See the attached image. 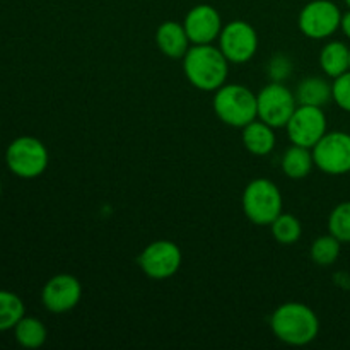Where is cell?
I'll use <instances>...</instances> for the list:
<instances>
[{
  "instance_id": "e0dca14e",
  "label": "cell",
  "mask_w": 350,
  "mask_h": 350,
  "mask_svg": "<svg viewBox=\"0 0 350 350\" xmlns=\"http://www.w3.org/2000/svg\"><path fill=\"white\" fill-rule=\"evenodd\" d=\"M320 67L332 79L345 74L350 70V48L342 41H328L320 51Z\"/></svg>"
},
{
  "instance_id": "484cf974",
  "label": "cell",
  "mask_w": 350,
  "mask_h": 350,
  "mask_svg": "<svg viewBox=\"0 0 350 350\" xmlns=\"http://www.w3.org/2000/svg\"><path fill=\"white\" fill-rule=\"evenodd\" d=\"M340 29L344 31L345 36L350 40V9L345 14H342V21H340Z\"/></svg>"
},
{
  "instance_id": "8fae6325",
  "label": "cell",
  "mask_w": 350,
  "mask_h": 350,
  "mask_svg": "<svg viewBox=\"0 0 350 350\" xmlns=\"http://www.w3.org/2000/svg\"><path fill=\"white\" fill-rule=\"evenodd\" d=\"M287 135L294 146L313 149L327 133V116L323 108L297 105L286 125Z\"/></svg>"
},
{
  "instance_id": "7c38bea8",
  "label": "cell",
  "mask_w": 350,
  "mask_h": 350,
  "mask_svg": "<svg viewBox=\"0 0 350 350\" xmlns=\"http://www.w3.org/2000/svg\"><path fill=\"white\" fill-rule=\"evenodd\" d=\"M82 297V286L70 273L53 275L41 291V303L50 313L64 314L74 310Z\"/></svg>"
},
{
  "instance_id": "603a6c76",
  "label": "cell",
  "mask_w": 350,
  "mask_h": 350,
  "mask_svg": "<svg viewBox=\"0 0 350 350\" xmlns=\"http://www.w3.org/2000/svg\"><path fill=\"white\" fill-rule=\"evenodd\" d=\"M328 231L340 243H350V200L338 204L328 217Z\"/></svg>"
},
{
  "instance_id": "44dd1931",
  "label": "cell",
  "mask_w": 350,
  "mask_h": 350,
  "mask_svg": "<svg viewBox=\"0 0 350 350\" xmlns=\"http://www.w3.org/2000/svg\"><path fill=\"white\" fill-rule=\"evenodd\" d=\"M270 229H272V236L279 245H294L303 236V224H301V221L296 215L287 214V212H282L270 224Z\"/></svg>"
},
{
  "instance_id": "4316f807",
  "label": "cell",
  "mask_w": 350,
  "mask_h": 350,
  "mask_svg": "<svg viewBox=\"0 0 350 350\" xmlns=\"http://www.w3.org/2000/svg\"><path fill=\"white\" fill-rule=\"evenodd\" d=\"M345 3H347V7L350 9V0H345Z\"/></svg>"
},
{
  "instance_id": "cb8c5ba5",
  "label": "cell",
  "mask_w": 350,
  "mask_h": 350,
  "mask_svg": "<svg viewBox=\"0 0 350 350\" xmlns=\"http://www.w3.org/2000/svg\"><path fill=\"white\" fill-rule=\"evenodd\" d=\"M294 64L289 55L277 53L267 62L265 74L270 82H286L293 75Z\"/></svg>"
},
{
  "instance_id": "5b68a950",
  "label": "cell",
  "mask_w": 350,
  "mask_h": 350,
  "mask_svg": "<svg viewBox=\"0 0 350 350\" xmlns=\"http://www.w3.org/2000/svg\"><path fill=\"white\" fill-rule=\"evenodd\" d=\"M48 149L40 139L31 135H23L14 139L7 146L5 164L12 174L23 180H34L46 171Z\"/></svg>"
},
{
  "instance_id": "9c48e42d",
  "label": "cell",
  "mask_w": 350,
  "mask_h": 350,
  "mask_svg": "<svg viewBox=\"0 0 350 350\" xmlns=\"http://www.w3.org/2000/svg\"><path fill=\"white\" fill-rule=\"evenodd\" d=\"M181 262H183V255H181L180 246L170 239H157L150 243L137 258L140 270L154 280L173 277L180 270Z\"/></svg>"
},
{
  "instance_id": "30bf717a",
  "label": "cell",
  "mask_w": 350,
  "mask_h": 350,
  "mask_svg": "<svg viewBox=\"0 0 350 350\" xmlns=\"http://www.w3.org/2000/svg\"><path fill=\"white\" fill-rule=\"evenodd\" d=\"M219 48L229 64H246L258 50V34L246 21H231L226 24L219 36Z\"/></svg>"
},
{
  "instance_id": "8992f818",
  "label": "cell",
  "mask_w": 350,
  "mask_h": 350,
  "mask_svg": "<svg viewBox=\"0 0 350 350\" xmlns=\"http://www.w3.org/2000/svg\"><path fill=\"white\" fill-rule=\"evenodd\" d=\"M258 101V118L273 129L287 125L297 108L296 94L284 82H269L256 94Z\"/></svg>"
},
{
  "instance_id": "ffe728a7",
  "label": "cell",
  "mask_w": 350,
  "mask_h": 350,
  "mask_svg": "<svg viewBox=\"0 0 350 350\" xmlns=\"http://www.w3.org/2000/svg\"><path fill=\"white\" fill-rule=\"evenodd\" d=\"M26 314V306L16 293L0 291V332L14 330Z\"/></svg>"
},
{
  "instance_id": "6da1fadb",
  "label": "cell",
  "mask_w": 350,
  "mask_h": 350,
  "mask_svg": "<svg viewBox=\"0 0 350 350\" xmlns=\"http://www.w3.org/2000/svg\"><path fill=\"white\" fill-rule=\"evenodd\" d=\"M183 72L193 88L200 91H217L226 84L229 60L214 44H193L183 57Z\"/></svg>"
},
{
  "instance_id": "ac0fdd59",
  "label": "cell",
  "mask_w": 350,
  "mask_h": 350,
  "mask_svg": "<svg viewBox=\"0 0 350 350\" xmlns=\"http://www.w3.org/2000/svg\"><path fill=\"white\" fill-rule=\"evenodd\" d=\"M313 166V150L308 147L293 144V147H289L282 156V171L291 180H303V178L310 176Z\"/></svg>"
},
{
  "instance_id": "2e32d148",
  "label": "cell",
  "mask_w": 350,
  "mask_h": 350,
  "mask_svg": "<svg viewBox=\"0 0 350 350\" xmlns=\"http://www.w3.org/2000/svg\"><path fill=\"white\" fill-rule=\"evenodd\" d=\"M296 99L297 105L304 106H317V108H323L328 103L334 101V89L332 84L323 77L318 75H310L304 77L303 81L297 84L296 88Z\"/></svg>"
},
{
  "instance_id": "d6986e66",
  "label": "cell",
  "mask_w": 350,
  "mask_h": 350,
  "mask_svg": "<svg viewBox=\"0 0 350 350\" xmlns=\"http://www.w3.org/2000/svg\"><path fill=\"white\" fill-rule=\"evenodd\" d=\"M16 342L24 349H38L46 342L48 330L40 318L26 317L21 318L19 323L14 327Z\"/></svg>"
},
{
  "instance_id": "83f0119b",
  "label": "cell",
  "mask_w": 350,
  "mask_h": 350,
  "mask_svg": "<svg viewBox=\"0 0 350 350\" xmlns=\"http://www.w3.org/2000/svg\"><path fill=\"white\" fill-rule=\"evenodd\" d=\"M0 195H2V185H0Z\"/></svg>"
},
{
  "instance_id": "4fadbf2b",
  "label": "cell",
  "mask_w": 350,
  "mask_h": 350,
  "mask_svg": "<svg viewBox=\"0 0 350 350\" xmlns=\"http://www.w3.org/2000/svg\"><path fill=\"white\" fill-rule=\"evenodd\" d=\"M183 26L191 44H212L219 40L224 27L219 10L208 3H200L188 10Z\"/></svg>"
},
{
  "instance_id": "9a60e30c",
  "label": "cell",
  "mask_w": 350,
  "mask_h": 350,
  "mask_svg": "<svg viewBox=\"0 0 350 350\" xmlns=\"http://www.w3.org/2000/svg\"><path fill=\"white\" fill-rule=\"evenodd\" d=\"M273 126L269 123L262 122L260 118L253 120L246 126H243V144H245L246 150L253 156H267L273 150L277 142L275 132Z\"/></svg>"
},
{
  "instance_id": "5bb4252c",
  "label": "cell",
  "mask_w": 350,
  "mask_h": 350,
  "mask_svg": "<svg viewBox=\"0 0 350 350\" xmlns=\"http://www.w3.org/2000/svg\"><path fill=\"white\" fill-rule=\"evenodd\" d=\"M156 44L161 53L170 58H183L190 50V38L185 26L174 21H166L156 31Z\"/></svg>"
},
{
  "instance_id": "277c9868",
  "label": "cell",
  "mask_w": 350,
  "mask_h": 350,
  "mask_svg": "<svg viewBox=\"0 0 350 350\" xmlns=\"http://www.w3.org/2000/svg\"><path fill=\"white\" fill-rule=\"evenodd\" d=\"M243 211L256 226H270L282 214V193L272 180L255 178L243 191Z\"/></svg>"
},
{
  "instance_id": "7402d4cb",
  "label": "cell",
  "mask_w": 350,
  "mask_h": 350,
  "mask_svg": "<svg viewBox=\"0 0 350 350\" xmlns=\"http://www.w3.org/2000/svg\"><path fill=\"white\" fill-rule=\"evenodd\" d=\"M340 248L342 243L338 241L335 236H332L330 232L325 236H320L313 241L310 248V256L317 265L320 267H330L340 256Z\"/></svg>"
},
{
  "instance_id": "d4e9b609",
  "label": "cell",
  "mask_w": 350,
  "mask_h": 350,
  "mask_svg": "<svg viewBox=\"0 0 350 350\" xmlns=\"http://www.w3.org/2000/svg\"><path fill=\"white\" fill-rule=\"evenodd\" d=\"M334 101L344 111L350 113V70L334 79Z\"/></svg>"
},
{
  "instance_id": "ba28073f",
  "label": "cell",
  "mask_w": 350,
  "mask_h": 350,
  "mask_svg": "<svg viewBox=\"0 0 350 350\" xmlns=\"http://www.w3.org/2000/svg\"><path fill=\"white\" fill-rule=\"evenodd\" d=\"M314 166L330 176H342L350 173V133L327 132L313 147Z\"/></svg>"
},
{
  "instance_id": "7a4b0ae2",
  "label": "cell",
  "mask_w": 350,
  "mask_h": 350,
  "mask_svg": "<svg viewBox=\"0 0 350 350\" xmlns=\"http://www.w3.org/2000/svg\"><path fill=\"white\" fill-rule=\"evenodd\" d=\"M270 328L284 344L303 347L318 337L320 320L306 304L284 303L270 317Z\"/></svg>"
},
{
  "instance_id": "3957f363",
  "label": "cell",
  "mask_w": 350,
  "mask_h": 350,
  "mask_svg": "<svg viewBox=\"0 0 350 350\" xmlns=\"http://www.w3.org/2000/svg\"><path fill=\"white\" fill-rule=\"evenodd\" d=\"M214 111L226 125L243 129L258 118L256 94L241 84L221 85L214 94Z\"/></svg>"
},
{
  "instance_id": "52a82bcc",
  "label": "cell",
  "mask_w": 350,
  "mask_h": 350,
  "mask_svg": "<svg viewBox=\"0 0 350 350\" xmlns=\"http://www.w3.org/2000/svg\"><path fill=\"white\" fill-rule=\"evenodd\" d=\"M342 12L332 0H311L301 9L297 26L310 40H327L340 29Z\"/></svg>"
}]
</instances>
